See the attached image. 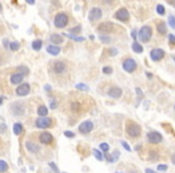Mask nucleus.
I'll return each mask as SVG.
<instances>
[{"mask_svg": "<svg viewBox=\"0 0 175 173\" xmlns=\"http://www.w3.org/2000/svg\"><path fill=\"white\" fill-rule=\"evenodd\" d=\"M156 28H157V31H159L160 34H162V35L167 32V25L164 24V22H160V23H157Z\"/></svg>", "mask_w": 175, "mask_h": 173, "instance_id": "obj_21", "label": "nucleus"}, {"mask_svg": "<svg viewBox=\"0 0 175 173\" xmlns=\"http://www.w3.org/2000/svg\"><path fill=\"white\" fill-rule=\"evenodd\" d=\"M168 23L170 25L171 29H175V16H169V18H168Z\"/></svg>", "mask_w": 175, "mask_h": 173, "instance_id": "obj_29", "label": "nucleus"}, {"mask_svg": "<svg viewBox=\"0 0 175 173\" xmlns=\"http://www.w3.org/2000/svg\"><path fill=\"white\" fill-rule=\"evenodd\" d=\"M138 36H139V40H141L143 43H148L151 40V37H152V29H151V27H149V25L142 27V29L139 30V32H138Z\"/></svg>", "mask_w": 175, "mask_h": 173, "instance_id": "obj_1", "label": "nucleus"}, {"mask_svg": "<svg viewBox=\"0 0 175 173\" xmlns=\"http://www.w3.org/2000/svg\"><path fill=\"white\" fill-rule=\"evenodd\" d=\"M3 103V97H0V105H1Z\"/></svg>", "mask_w": 175, "mask_h": 173, "instance_id": "obj_49", "label": "nucleus"}, {"mask_svg": "<svg viewBox=\"0 0 175 173\" xmlns=\"http://www.w3.org/2000/svg\"><path fill=\"white\" fill-rule=\"evenodd\" d=\"M65 136H66V137H70V138H72V137H75V133L71 132V131H65Z\"/></svg>", "mask_w": 175, "mask_h": 173, "instance_id": "obj_39", "label": "nucleus"}, {"mask_svg": "<svg viewBox=\"0 0 175 173\" xmlns=\"http://www.w3.org/2000/svg\"><path fill=\"white\" fill-rule=\"evenodd\" d=\"M132 49H133V52H136V53H138V54L143 53V47H142V45L138 43L137 41H134V42L132 43Z\"/></svg>", "mask_w": 175, "mask_h": 173, "instance_id": "obj_20", "label": "nucleus"}, {"mask_svg": "<svg viewBox=\"0 0 175 173\" xmlns=\"http://www.w3.org/2000/svg\"><path fill=\"white\" fill-rule=\"evenodd\" d=\"M164 50L162 48H153L151 49L150 52V58L153 60V61H160L164 58Z\"/></svg>", "mask_w": 175, "mask_h": 173, "instance_id": "obj_6", "label": "nucleus"}, {"mask_svg": "<svg viewBox=\"0 0 175 173\" xmlns=\"http://www.w3.org/2000/svg\"><path fill=\"white\" fill-rule=\"evenodd\" d=\"M49 40L53 45H60L64 42V37L62 35H59V34H52L49 36Z\"/></svg>", "mask_w": 175, "mask_h": 173, "instance_id": "obj_18", "label": "nucleus"}, {"mask_svg": "<svg viewBox=\"0 0 175 173\" xmlns=\"http://www.w3.org/2000/svg\"><path fill=\"white\" fill-rule=\"evenodd\" d=\"M94 154H95V158H96L97 160H100V161H102V160H103L102 153H101L100 150H97V149H94Z\"/></svg>", "mask_w": 175, "mask_h": 173, "instance_id": "obj_32", "label": "nucleus"}, {"mask_svg": "<svg viewBox=\"0 0 175 173\" xmlns=\"http://www.w3.org/2000/svg\"><path fill=\"white\" fill-rule=\"evenodd\" d=\"M24 79V75L21 74V72H16V74H12L11 77H10V81L12 84H21Z\"/></svg>", "mask_w": 175, "mask_h": 173, "instance_id": "obj_13", "label": "nucleus"}, {"mask_svg": "<svg viewBox=\"0 0 175 173\" xmlns=\"http://www.w3.org/2000/svg\"><path fill=\"white\" fill-rule=\"evenodd\" d=\"M37 114L40 115V117H46L47 114H48V108L46 107V106H40L39 108H37Z\"/></svg>", "mask_w": 175, "mask_h": 173, "instance_id": "obj_24", "label": "nucleus"}, {"mask_svg": "<svg viewBox=\"0 0 175 173\" xmlns=\"http://www.w3.org/2000/svg\"><path fill=\"white\" fill-rule=\"evenodd\" d=\"M100 40H101V42L102 43H110V37H108L107 35H101L100 36Z\"/></svg>", "mask_w": 175, "mask_h": 173, "instance_id": "obj_31", "label": "nucleus"}, {"mask_svg": "<svg viewBox=\"0 0 175 173\" xmlns=\"http://www.w3.org/2000/svg\"><path fill=\"white\" fill-rule=\"evenodd\" d=\"M174 59H175V57H174Z\"/></svg>", "mask_w": 175, "mask_h": 173, "instance_id": "obj_51", "label": "nucleus"}, {"mask_svg": "<svg viewBox=\"0 0 175 173\" xmlns=\"http://www.w3.org/2000/svg\"><path fill=\"white\" fill-rule=\"evenodd\" d=\"M169 42L170 43H174L175 45V35H173V34H169Z\"/></svg>", "mask_w": 175, "mask_h": 173, "instance_id": "obj_38", "label": "nucleus"}, {"mask_svg": "<svg viewBox=\"0 0 175 173\" xmlns=\"http://www.w3.org/2000/svg\"><path fill=\"white\" fill-rule=\"evenodd\" d=\"M18 72H21V74H23V75H28V74H29V70H28L25 66H19V67H18Z\"/></svg>", "mask_w": 175, "mask_h": 173, "instance_id": "obj_34", "label": "nucleus"}, {"mask_svg": "<svg viewBox=\"0 0 175 173\" xmlns=\"http://www.w3.org/2000/svg\"><path fill=\"white\" fill-rule=\"evenodd\" d=\"M156 11H157V13L161 14V16H163V14L166 13V9H164V6H163V5H161V4L156 6Z\"/></svg>", "mask_w": 175, "mask_h": 173, "instance_id": "obj_26", "label": "nucleus"}, {"mask_svg": "<svg viewBox=\"0 0 175 173\" xmlns=\"http://www.w3.org/2000/svg\"><path fill=\"white\" fill-rule=\"evenodd\" d=\"M131 35H132V37H133V39H134V41H136V39H137V31H136V30H132Z\"/></svg>", "mask_w": 175, "mask_h": 173, "instance_id": "obj_44", "label": "nucleus"}, {"mask_svg": "<svg viewBox=\"0 0 175 173\" xmlns=\"http://www.w3.org/2000/svg\"><path fill=\"white\" fill-rule=\"evenodd\" d=\"M122 95V90L119 86H112V88L108 90V96L113 97V99H119Z\"/></svg>", "mask_w": 175, "mask_h": 173, "instance_id": "obj_14", "label": "nucleus"}, {"mask_svg": "<svg viewBox=\"0 0 175 173\" xmlns=\"http://www.w3.org/2000/svg\"><path fill=\"white\" fill-rule=\"evenodd\" d=\"M145 173H157V172H155V171L151 169V168H146V169H145Z\"/></svg>", "mask_w": 175, "mask_h": 173, "instance_id": "obj_45", "label": "nucleus"}, {"mask_svg": "<svg viewBox=\"0 0 175 173\" xmlns=\"http://www.w3.org/2000/svg\"><path fill=\"white\" fill-rule=\"evenodd\" d=\"M9 169V166H7V164L5 162V161H3V160H0V172H6Z\"/></svg>", "mask_w": 175, "mask_h": 173, "instance_id": "obj_27", "label": "nucleus"}, {"mask_svg": "<svg viewBox=\"0 0 175 173\" xmlns=\"http://www.w3.org/2000/svg\"><path fill=\"white\" fill-rule=\"evenodd\" d=\"M88 17H89V19L91 22H95V21H98L102 18V10L100 7H93L90 11H89V14H88Z\"/></svg>", "mask_w": 175, "mask_h": 173, "instance_id": "obj_7", "label": "nucleus"}, {"mask_svg": "<svg viewBox=\"0 0 175 173\" xmlns=\"http://www.w3.org/2000/svg\"><path fill=\"white\" fill-rule=\"evenodd\" d=\"M53 68H54V72H55V74L61 75V74H64V72L67 70V65H66V63L62 61V60H57V61L54 63V65H53Z\"/></svg>", "mask_w": 175, "mask_h": 173, "instance_id": "obj_10", "label": "nucleus"}, {"mask_svg": "<svg viewBox=\"0 0 175 173\" xmlns=\"http://www.w3.org/2000/svg\"><path fill=\"white\" fill-rule=\"evenodd\" d=\"M122 68L126 71V72H128V74H132L136 68H137V63H136V60L134 59H132V58H127V59H125L124 60V63H122Z\"/></svg>", "mask_w": 175, "mask_h": 173, "instance_id": "obj_5", "label": "nucleus"}, {"mask_svg": "<svg viewBox=\"0 0 175 173\" xmlns=\"http://www.w3.org/2000/svg\"><path fill=\"white\" fill-rule=\"evenodd\" d=\"M1 10H3V6H1V4H0V12H1Z\"/></svg>", "mask_w": 175, "mask_h": 173, "instance_id": "obj_50", "label": "nucleus"}, {"mask_svg": "<svg viewBox=\"0 0 175 173\" xmlns=\"http://www.w3.org/2000/svg\"><path fill=\"white\" fill-rule=\"evenodd\" d=\"M31 47L34 50H40L41 47H42V41L41 40H34L32 43H31Z\"/></svg>", "mask_w": 175, "mask_h": 173, "instance_id": "obj_23", "label": "nucleus"}, {"mask_svg": "<svg viewBox=\"0 0 175 173\" xmlns=\"http://www.w3.org/2000/svg\"><path fill=\"white\" fill-rule=\"evenodd\" d=\"M94 129V124L90 120H86V122H83L79 125V132L80 133H89L91 130Z\"/></svg>", "mask_w": 175, "mask_h": 173, "instance_id": "obj_11", "label": "nucleus"}, {"mask_svg": "<svg viewBox=\"0 0 175 173\" xmlns=\"http://www.w3.org/2000/svg\"><path fill=\"white\" fill-rule=\"evenodd\" d=\"M106 159H107L109 162H113V161H114V158H112L110 155H108V154H106Z\"/></svg>", "mask_w": 175, "mask_h": 173, "instance_id": "obj_43", "label": "nucleus"}, {"mask_svg": "<svg viewBox=\"0 0 175 173\" xmlns=\"http://www.w3.org/2000/svg\"><path fill=\"white\" fill-rule=\"evenodd\" d=\"M25 1H27L28 4H30V5H34V4H35V0H25Z\"/></svg>", "mask_w": 175, "mask_h": 173, "instance_id": "obj_47", "label": "nucleus"}, {"mask_svg": "<svg viewBox=\"0 0 175 173\" xmlns=\"http://www.w3.org/2000/svg\"><path fill=\"white\" fill-rule=\"evenodd\" d=\"M121 144H122V147H124L126 150H128V151H131V148H130V146L126 143V142H121Z\"/></svg>", "mask_w": 175, "mask_h": 173, "instance_id": "obj_40", "label": "nucleus"}, {"mask_svg": "<svg viewBox=\"0 0 175 173\" xmlns=\"http://www.w3.org/2000/svg\"><path fill=\"white\" fill-rule=\"evenodd\" d=\"M114 18H115L116 21H120V22H127L128 18H130V13H128L127 9H125V7L119 9V10L114 13Z\"/></svg>", "mask_w": 175, "mask_h": 173, "instance_id": "obj_4", "label": "nucleus"}, {"mask_svg": "<svg viewBox=\"0 0 175 173\" xmlns=\"http://www.w3.org/2000/svg\"><path fill=\"white\" fill-rule=\"evenodd\" d=\"M36 126L40 128V129H47L52 124V119L50 118H47V117H39L36 119Z\"/></svg>", "mask_w": 175, "mask_h": 173, "instance_id": "obj_8", "label": "nucleus"}, {"mask_svg": "<svg viewBox=\"0 0 175 173\" xmlns=\"http://www.w3.org/2000/svg\"><path fill=\"white\" fill-rule=\"evenodd\" d=\"M171 161H173V164L175 165V154L173 155V156H171Z\"/></svg>", "mask_w": 175, "mask_h": 173, "instance_id": "obj_48", "label": "nucleus"}, {"mask_svg": "<svg viewBox=\"0 0 175 173\" xmlns=\"http://www.w3.org/2000/svg\"><path fill=\"white\" fill-rule=\"evenodd\" d=\"M49 167H50L52 169H53L55 173H59V169H58V167L55 166V164H54V162H49Z\"/></svg>", "mask_w": 175, "mask_h": 173, "instance_id": "obj_36", "label": "nucleus"}, {"mask_svg": "<svg viewBox=\"0 0 175 173\" xmlns=\"http://www.w3.org/2000/svg\"><path fill=\"white\" fill-rule=\"evenodd\" d=\"M53 141V136H52L49 132H42L40 135V142L43 144H49Z\"/></svg>", "mask_w": 175, "mask_h": 173, "instance_id": "obj_15", "label": "nucleus"}, {"mask_svg": "<svg viewBox=\"0 0 175 173\" xmlns=\"http://www.w3.org/2000/svg\"><path fill=\"white\" fill-rule=\"evenodd\" d=\"M0 125H1V126H0V131H5L6 130V126L4 124H0Z\"/></svg>", "mask_w": 175, "mask_h": 173, "instance_id": "obj_46", "label": "nucleus"}, {"mask_svg": "<svg viewBox=\"0 0 175 173\" xmlns=\"http://www.w3.org/2000/svg\"><path fill=\"white\" fill-rule=\"evenodd\" d=\"M109 52H110V54H112V56H115V54L118 53V49H116V48H110Z\"/></svg>", "mask_w": 175, "mask_h": 173, "instance_id": "obj_42", "label": "nucleus"}, {"mask_svg": "<svg viewBox=\"0 0 175 173\" xmlns=\"http://www.w3.org/2000/svg\"><path fill=\"white\" fill-rule=\"evenodd\" d=\"M102 71H103V74H106V75H110L113 72V68L110 66H104Z\"/></svg>", "mask_w": 175, "mask_h": 173, "instance_id": "obj_33", "label": "nucleus"}, {"mask_svg": "<svg viewBox=\"0 0 175 173\" xmlns=\"http://www.w3.org/2000/svg\"><path fill=\"white\" fill-rule=\"evenodd\" d=\"M9 48H10L11 50H18V49L21 48V43L17 42V41H12V42H10Z\"/></svg>", "mask_w": 175, "mask_h": 173, "instance_id": "obj_25", "label": "nucleus"}, {"mask_svg": "<svg viewBox=\"0 0 175 173\" xmlns=\"http://www.w3.org/2000/svg\"><path fill=\"white\" fill-rule=\"evenodd\" d=\"M60 50H61V48L58 45H48V47H47V53L52 54V56H58L60 53Z\"/></svg>", "mask_w": 175, "mask_h": 173, "instance_id": "obj_17", "label": "nucleus"}, {"mask_svg": "<svg viewBox=\"0 0 175 173\" xmlns=\"http://www.w3.org/2000/svg\"><path fill=\"white\" fill-rule=\"evenodd\" d=\"M25 147H27V149H28L29 151H31V153H39V150H40V148H39L36 144H34V143L30 142V141H27Z\"/></svg>", "mask_w": 175, "mask_h": 173, "instance_id": "obj_19", "label": "nucleus"}, {"mask_svg": "<svg viewBox=\"0 0 175 173\" xmlns=\"http://www.w3.org/2000/svg\"><path fill=\"white\" fill-rule=\"evenodd\" d=\"M126 132L130 137H139L141 136V132H142V129L137 123H133V122H128L126 124Z\"/></svg>", "mask_w": 175, "mask_h": 173, "instance_id": "obj_2", "label": "nucleus"}, {"mask_svg": "<svg viewBox=\"0 0 175 173\" xmlns=\"http://www.w3.org/2000/svg\"><path fill=\"white\" fill-rule=\"evenodd\" d=\"M162 135L160 132H149L148 133V141L152 144H157V143H161L162 142Z\"/></svg>", "mask_w": 175, "mask_h": 173, "instance_id": "obj_9", "label": "nucleus"}, {"mask_svg": "<svg viewBox=\"0 0 175 173\" xmlns=\"http://www.w3.org/2000/svg\"><path fill=\"white\" fill-rule=\"evenodd\" d=\"M157 169H159V171H166V169H167V166H166V165H159Z\"/></svg>", "mask_w": 175, "mask_h": 173, "instance_id": "obj_41", "label": "nucleus"}, {"mask_svg": "<svg viewBox=\"0 0 175 173\" xmlns=\"http://www.w3.org/2000/svg\"><path fill=\"white\" fill-rule=\"evenodd\" d=\"M68 24V16L64 12H60L55 16V18H54V25L59 29H62L65 28L66 25Z\"/></svg>", "mask_w": 175, "mask_h": 173, "instance_id": "obj_3", "label": "nucleus"}, {"mask_svg": "<svg viewBox=\"0 0 175 173\" xmlns=\"http://www.w3.org/2000/svg\"><path fill=\"white\" fill-rule=\"evenodd\" d=\"M76 88H77V89H80V90H84V92H89V86L85 85V84H83V83L77 84V85H76Z\"/></svg>", "mask_w": 175, "mask_h": 173, "instance_id": "obj_30", "label": "nucleus"}, {"mask_svg": "<svg viewBox=\"0 0 175 173\" xmlns=\"http://www.w3.org/2000/svg\"><path fill=\"white\" fill-rule=\"evenodd\" d=\"M22 131H23V125L21 123H16L13 125V132H14V135H21Z\"/></svg>", "mask_w": 175, "mask_h": 173, "instance_id": "obj_22", "label": "nucleus"}, {"mask_svg": "<svg viewBox=\"0 0 175 173\" xmlns=\"http://www.w3.org/2000/svg\"><path fill=\"white\" fill-rule=\"evenodd\" d=\"M100 148H101L103 151H106V153L109 150V146H108L107 143H101V144H100Z\"/></svg>", "mask_w": 175, "mask_h": 173, "instance_id": "obj_35", "label": "nucleus"}, {"mask_svg": "<svg viewBox=\"0 0 175 173\" xmlns=\"http://www.w3.org/2000/svg\"><path fill=\"white\" fill-rule=\"evenodd\" d=\"M16 93L18 96H27L30 93V85L28 83H22L18 88H17Z\"/></svg>", "mask_w": 175, "mask_h": 173, "instance_id": "obj_12", "label": "nucleus"}, {"mask_svg": "<svg viewBox=\"0 0 175 173\" xmlns=\"http://www.w3.org/2000/svg\"><path fill=\"white\" fill-rule=\"evenodd\" d=\"M113 28H114V27H113L112 23H109V22H104V23H102V24L98 25L97 30L101 31V32H109V31L113 30Z\"/></svg>", "mask_w": 175, "mask_h": 173, "instance_id": "obj_16", "label": "nucleus"}, {"mask_svg": "<svg viewBox=\"0 0 175 173\" xmlns=\"http://www.w3.org/2000/svg\"><path fill=\"white\" fill-rule=\"evenodd\" d=\"M67 36H68L70 39L75 40V41H79V42L84 41V37H82V36H77V35H73V34H67Z\"/></svg>", "mask_w": 175, "mask_h": 173, "instance_id": "obj_28", "label": "nucleus"}, {"mask_svg": "<svg viewBox=\"0 0 175 173\" xmlns=\"http://www.w3.org/2000/svg\"><path fill=\"white\" fill-rule=\"evenodd\" d=\"M82 29H80V27L78 25V27H75V28H72L71 29V34H76V32H79Z\"/></svg>", "mask_w": 175, "mask_h": 173, "instance_id": "obj_37", "label": "nucleus"}]
</instances>
